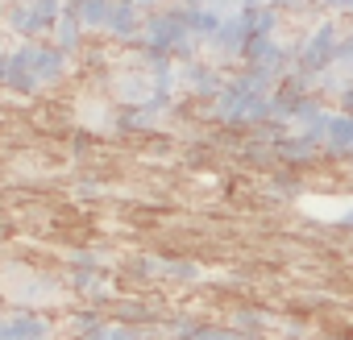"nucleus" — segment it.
Here are the masks:
<instances>
[{"label": "nucleus", "instance_id": "nucleus-12", "mask_svg": "<svg viewBox=\"0 0 353 340\" xmlns=\"http://www.w3.org/2000/svg\"><path fill=\"white\" fill-rule=\"evenodd\" d=\"M129 5H137V9H145V5H158V0H129Z\"/></svg>", "mask_w": 353, "mask_h": 340}, {"label": "nucleus", "instance_id": "nucleus-3", "mask_svg": "<svg viewBox=\"0 0 353 340\" xmlns=\"http://www.w3.org/2000/svg\"><path fill=\"white\" fill-rule=\"evenodd\" d=\"M59 13H63V0H9V5L0 9V21H5L9 34H17L26 42H38V38H50Z\"/></svg>", "mask_w": 353, "mask_h": 340}, {"label": "nucleus", "instance_id": "nucleus-9", "mask_svg": "<svg viewBox=\"0 0 353 340\" xmlns=\"http://www.w3.org/2000/svg\"><path fill=\"white\" fill-rule=\"evenodd\" d=\"M158 328H133V323H108L100 340H154Z\"/></svg>", "mask_w": 353, "mask_h": 340}, {"label": "nucleus", "instance_id": "nucleus-11", "mask_svg": "<svg viewBox=\"0 0 353 340\" xmlns=\"http://www.w3.org/2000/svg\"><path fill=\"white\" fill-rule=\"evenodd\" d=\"M320 9H328V13H345V17H353V0H316Z\"/></svg>", "mask_w": 353, "mask_h": 340}, {"label": "nucleus", "instance_id": "nucleus-8", "mask_svg": "<svg viewBox=\"0 0 353 340\" xmlns=\"http://www.w3.org/2000/svg\"><path fill=\"white\" fill-rule=\"evenodd\" d=\"M158 278L192 286V282H200V278H204V270H200L196 262H183V257H162V262H158Z\"/></svg>", "mask_w": 353, "mask_h": 340}, {"label": "nucleus", "instance_id": "nucleus-10", "mask_svg": "<svg viewBox=\"0 0 353 340\" xmlns=\"http://www.w3.org/2000/svg\"><path fill=\"white\" fill-rule=\"evenodd\" d=\"M336 112H349L353 116V75H345L336 83Z\"/></svg>", "mask_w": 353, "mask_h": 340}, {"label": "nucleus", "instance_id": "nucleus-1", "mask_svg": "<svg viewBox=\"0 0 353 340\" xmlns=\"http://www.w3.org/2000/svg\"><path fill=\"white\" fill-rule=\"evenodd\" d=\"M67 75V54L38 38V42H21L17 50L5 54V71H0V87H9L17 96H38L42 87L59 83Z\"/></svg>", "mask_w": 353, "mask_h": 340}, {"label": "nucleus", "instance_id": "nucleus-4", "mask_svg": "<svg viewBox=\"0 0 353 340\" xmlns=\"http://www.w3.org/2000/svg\"><path fill=\"white\" fill-rule=\"evenodd\" d=\"M50 336H54V323L34 307H17L9 315H0V340H50Z\"/></svg>", "mask_w": 353, "mask_h": 340}, {"label": "nucleus", "instance_id": "nucleus-2", "mask_svg": "<svg viewBox=\"0 0 353 340\" xmlns=\"http://www.w3.org/2000/svg\"><path fill=\"white\" fill-rule=\"evenodd\" d=\"M336 38H341V21L332 17H320L299 42H295V54H291V75L303 79V83H320L328 71H336Z\"/></svg>", "mask_w": 353, "mask_h": 340}, {"label": "nucleus", "instance_id": "nucleus-7", "mask_svg": "<svg viewBox=\"0 0 353 340\" xmlns=\"http://www.w3.org/2000/svg\"><path fill=\"white\" fill-rule=\"evenodd\" d=\"M83 34H88V30H83V21H79V17H75L71 9H63V13H59V21H54V30H50V38H54V46H59V50H63L67 59L83 50V42H88Z\"/></svg>", "mask_w": 353, "mask_h": 340}, {"label": "nucleus", "instance_id": "nucleus-5", "mask_svg": "<svg viewBox=\"0 0 353 340\" xmlns=\"http://www.w3.org/2000/svg\"><path fill=\"white\" fill-rule=\"evenodd\" d=\"M225 79H229V75H221V67H212V63H200V59L179 63V83H183L196 100H204V104H212V100L221 96Z\"/></svg>", "mask_w": 353, "mask_h": 340}, {"label": "nucleus", "instance_id": "nucleus-6", "mask_svg": "<svg viewBox=\"0 0 353 340\" xmlns=\"http://www.w3.org/2000/svg\"><path fill=\"white\" fill-rule=\"evenodd\" d=\"M100 34L112 38V42H125V46L137 42V34H141V9L129 5V0H108V13H104Z\"/></svg>", "mask_w": 353, "mask_h": 340}, {"label": "nucleus", "instance_id": "nucleus-13", "mask_svg": "<svg viewBox=\"0 0 353 340\" xmlns=\"http://www.w3.org/2000/svg\"><path fill=\"white\" fill-rule=\"evenodd\" d=\"M324 340H353V336H324Z\"/></svg>", "mask_w": 353, "mask_h": 340}]
</instances>
